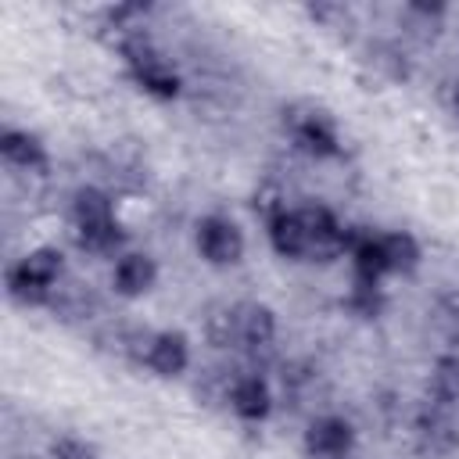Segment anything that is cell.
I'll return each mask as SVG.
<instances>
[{"label": "cell", "mask_w": 459, "mask_h": 459, "mask_svg": "<svg viewBox=\"0 0 459 459\" xmlns=\"http://www.w3.org/2000/svg\"><path fill=\"white\" fill-rule=\"evenodd\" d=\"M455 100H459V90H455Z\"/></svg>", "instance_id": "obj_17"}, {"label": "cell", "mask_w": 459, "mask_h": 459, "mask_svg": "<svg viewBox=\"0 0 459 459\" xmlns=\"http://www.w3.org/2000/svg\"><path fill=\"white\" fill-rule=\"evenodd\" d=\"M269 240L280 255L287 258H298V255H308V233H305V222L298 212H276L269 219Z\"/></svg>", "instance_id": "obj_9"}, {"label": "cell", "mask_w": 459, "mask_h": 459, "mask_svg": "<svg viewBox=\"0 0 459 459\" xmlns=\"http://www.w3.org/2000/svg\"><path fill=\"white\" fill-rule=\"evenodd\" d=\"M197 251L212 265H233L244 255V237H240L237 222H230L222 215H208L197 222Z\"/></svg>", "instance_id": "obj_3"}, {"label": "cell", "mask_w": 459, "mask_h": 459, "mask_svg": "<svg viewBox=\"0 0 459 459\" xmlns=\"http://www.w3.org/2000/svg\"><path fill=\"white\" fill-rule=\"evenodd\" d=\"M276 333V323H273V312L265 305H244L233 312V337L244 341V344H269Z\"/></svg>", "instance_id": "obj_10"}, {"label": "cell", "mask_w": 459, "mask_h": 459, "mask_svg": "<svg viewBox=\"0 0 459 459\" xmlns=\"http://www.w3.org/2000/svg\"><path fill=\"white\" fill-rule=\"evenodd\" d=\"M434 391H437L445 402L459 398V359H445V362H437V373H434Z\"/></svg>", "instance_id": "obj_15"}, {"label": "cell", "mask_w": 459, "mask_h": 459, "mask_svg": "<svg viewBox=\"0 0 459 459\" xmlns=\"http://www.w3.org/2000/svg\"><path fill=\"white\" fill-rule=\"evenodd\" d=\"M305 448L312 455H319V459H337V455H344L351 448V427L344 420H337V416H323V420H316L308 427Z\"/></svg>", "instance_id": "obj_5"}, {"label": "cell", "mask_w": 459, "mask_h": 459, "mask_svg": "<svg viewBox=\"0 0 459 459\" xmlns=\"http://www.w3.org/2000/svg\"><path fill=\"white\" fill-rule=\"evenodd\" d=\"M294 140H298V147L301 151H308L312 158H330V154H337V133H333V126H330V118L326 115H301L298 122H294Z\"/></svg>", "instance_id": "obj_7"}, {"label": "cell", "mask_w": 459, "mask_h": 459, "mask_svg": "<svg viewBox=\"0 0 459 459\" xmlns=\"http://www.w3.org/2000/svg\"><path fill=\"white\" fill-rule=\"evenodd\" d=\"M230 402H233L237 416H244V420H262V416L273 409V394H269L265 380H258V377H244V380H237Z\"/></svg>", "instance_id": "obj_11"}, {"label": "cell", "mask_w": 459, "mask_h": 459, "mask_svg": "<svg viewBox=\"0 0 459 459\" xmlns=\"http://www.w3.org/2000/svg\"><path fill=\"white\" fill-rule=\"evenodd\" d=\"M441 316H448L452 323H459V287L441 298Z\"/></svg>", "instance_id": "obj_16"}, {"label": "cell", "mask_w": 459, "mask_h": 459, "mask_svg": "<svg viewBox=\"0 0 459 459\" xmlns=\"http://www.w3.org/2000/svg\"><path fill=\"white\" fill-rule=\"evenodd\" d=\"M126 54H129V68H133V75H136V82L147 90V93H154V97H176V90H179V79L172 75V68L143 43V39H136V43H129L126 47Z\"/></svg>", "instance_id": "obj_4"}, {"label": "cell", "mask_w": 459, "mask_h": 459, "mask_svg": "<svg viewBox=\"0 0 459 459\" xmlns=\"http://www.w3.org/2000/svg\"><path fill=\"white\" fill-rule=\"evenodd\" d=\"M72 215H75L79 240H82L86 247H93V251L115 247L118 226H115V215H111V201H108L100 190H93V186L79 190L75 201H72Z\"/></svg>", "instance_id": "obj_1"}, {"label": "cell", "mask_w": 459, "mask_h": 459, "mask_svg": "<svg viewBox=\"0 0 459 459\" xmlns=\"http://www.w3.org/2000/svg\"><path fill=\"white\" fill-rule=\"evenodd\" d=\"M57 276H61V255L50 251V247H36V251H29L11 269L7 283H11V294L18 301H32L36 305V301H43L50 294V287H54Z\"/></svg>", "instance_id": "obj_2"}, {"label": "cell", "mask_w": 459, "mask_h": 459, "mask_svg": "<svg viewBox=\"0 0 459 459\" xmlns=\"http://www.w3.org/2000/svg\"><path fill=\"white\" fill-rule=\"evenodd\" d=\"M147 366L161 377H176L186 369L190 362V351H186V337L183 333H154L147 341V351H143Z\"/></svg>", "instance_id": "obj_6"}, {"label": "cell", "mask_w": 459, "mask_h": 459, "mask_svg": "<svg viewBox=\"0 0 459 459\" xmlns=\"http://www.w3.org/2000/svg\"><path fill=\"white\" fill-rule=\"evenodd\" d=\"M380 244H384V255H387L391 273L412 269V265L420 262V244H416L409 233H387V237H380Z\"/></svg>", "instance_id": "obj_14"}, {"label": "cell", "mask_w": 459, "mask_h": 459, "mask_svg": "<svg viewBox=\"0 0 459 459\" xmlns=\"http://www.w3.org/2000/svg\"><path fill=\"white\" fill-rule=\"evenodd\" d=\"M351 262H355V273H359L362 283H380V276L391 273L387 255H384V244L373 240V237L351 240Z\"/></svg>", "instance_id": "obj_12"}, {"label": "cell", "mask_w": 459, "mask_h": 459, "mask_svg": "<svg viewBox=\"0 0 459 459\" xmlns=\"http://www.w3.org/2000/svg\"><path fill=\"white\" fill-rule=\"evenodd\" d=\"M0 151L11 165H22V169H39L43 165V143L29 133H4Z\"/></svg>", "instance_id": "obj_13"}, {"label": "cell", "mask_w": 459, "mask_h": 459, "mask_svg": "<svg viewBox=\"0 0 459 459\" xmlns=\"http://www.w3.org/2000/svg\"><path fill=\"white\" fill-rule=\"evenodd\" d=\"M154 276H158V269H154V262H151L147 255H122V258L115 262L111 283H115V290H118V294L136 298V294L151 290Z\"/></svg>", "instance_id": "obj_8"}]
</instances>
